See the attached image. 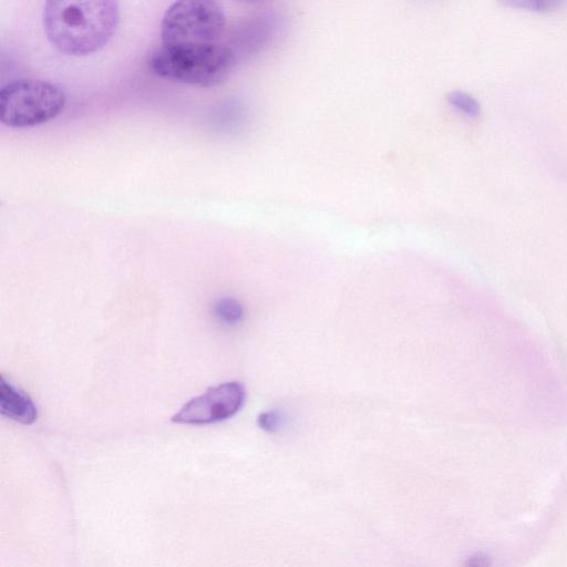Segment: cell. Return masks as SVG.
I'll use <instances>...</instances> for the list:
<instances>
[{"mask_svg":"<svg viewBox=\"0 0 567 567\" xmlns=\"http://www.w3.org/2000/svg\"><path fill=\"white\" fill-rule=\"evenodd\" d=\"M42 23L54 48L82 56L111 41L120 23V8L111 0H50L43 7Z\"/></svg>","mask_w":567,"mask_h":567,"instance_id":"obj_1","label":"cell"},{"mask_svg":"<svg viewBox=\"0 0 567 567\" xmlns=\"http://www.w3.org/2000/svg\"><path fill=\"white\" fill-rule=\"evenodd\" d=\"M236 61L234 51L218 42L209 45H161L148 56L147 65L157 76L210 87L229 75Z\"/></svg>","mask_w":567,"mask_h":567,"instance_id":"obj_2","label":"cell"},{"mask_svg":"<svg viewBox=\"0 0 567 567\" xmlns=\"http://www.w3.org/2000/svg\"><path fill=\"white\" fill-rule=\"evenodd\" d=\"M64 91L41 79H18L0 90V121L9 127L24 128L50 122L64 109Z\"/></svg>","mask_w":567,"mask_h":567,"instance_id":"obj_3","label":"cell"},{"mask_svg":"<svg viewBox=\"0 0 567 567\" xmlns=\"http://www.w3.org/2000/svg\"><path fill=\"white\" fill-rule=\"evenodd\" d=\"M226 27L223 7L212 0L172 3L161 21V42L166 47L209 45L219 42Z\"/></svg>","mask_w":567,"mask_h":567,"instance_id":"obj_4","label":"cell"},{"mask_svg":"<svg viewBox=\"0 0 567 567\" xmlns=\"http://www.w3.org/2000/svg\"><path fill=\"white\" fill-rule=\"evenodd\" d=\"M246 390L243 383L229 381L197 395L185 403L172 417V422L204 425L234 416L244 405Z\"/></svg>","mask_w":567,"mask_h":567,"instance_id":"obj_5","label":"cell"},{"mask_svg":"<svg viewBox=\"0 0 567 567\" xmlns=\"http://www.w3.org/2000/svg\"><path fill=\"white\" fill-rule=\"evenodd\" d=\"M0 412L3 416L22 424H31L38 419L34 402L4 377H1L0 382Z\"/></svg>","mask_w":567,"mask_h":567,"instance_id":"obj_6","label":"cell"},{"mask_svg":"<svg viewBox=\"0 0 567 567\" xmlns=\"http://www.w3.org/2000/svg\"><path fill=\"white\" fill-rule=\"evenodd\" d=\"M215 317L225 324H237L245 316L241 303L233 298H220L214 305Z\"/></svg>","mask_w":567,"mask_h":567,"instance_id":"obj_7","label":"cell"},{"mask_svg":"<svg viewBox=\"0 0 567 567\" xmlns=\"http://www.w3.org/2000/svg\"><path fill=\"white\" fill-rule=\"evenodd\" d=\"M447 101L454 109L468 117H477L481 113L477 100L465 92L453 91L447 95Z\"/></svg>","mask_w":567,"mask_h":567,"instance_id":"obj_8","label":"cell"},{"mask_svg":"<svg viewBox=\"0 0 567 567\" xmlns=\"http://www.w3.org/2000/svg\"><path fill=\"white\" fill-rule=\"evenodd\" d=\"M505 4L538 12H546L560 8L564 2L557 0H509Z\"/></svg>","mask_w":567,"mask_h":567,"instance_id":"obj_9","label":"cell"},{"mask_svg":"<svg viewBox=\"0 0 567 567\" xmlns=\"http://www.w3.org/2000/svg\"><path fill=\"white\" fill-rule=\"evenodd\" d=\"M258 426L269 433L279 431L285 424V415L278 410H269L259 414Z\"/></svg>","mask_w":567,"mask_h":567,"instance_id":"obj_10","label":"cell"},{"mask_svg":"<svg viewBox=\"0 0 567 567\" xmlns=\"http://www.w3.org/2000/svg\"><path fill=\"white\" fill-rule=\"evenodd\" d=\"M464 567H492V560L485 553H476L465 560Z\"/></svg>","mask_w":567,"mask_h":567,"instance_id":"obj_11","label":"cell"}]
</instances>
